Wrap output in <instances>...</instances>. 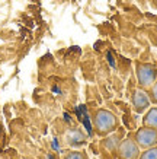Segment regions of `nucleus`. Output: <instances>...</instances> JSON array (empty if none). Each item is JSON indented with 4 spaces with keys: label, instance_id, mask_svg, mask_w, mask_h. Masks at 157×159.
<instances>
[{
    "label": "nucleus",
    "instance_id": "nucleus-1",
    "mask_svg": "<svg viewBox=\"0 0 157 159\" xmlns=\"http://www.w3.org/2000/svg\"><path fill=\"white\" fill-rule=\"evenodd\" d=\"M92 123H93V130L99 137H106L108 134L116 131L119 127V118L106 108H98L93 112Z\"/></svg>",
    "mask_w": 157,
    "mask_h": 159
},
{
    "label": "nucleus",
    "instance_id": "nucleus-2",
    "mask_svg": "<svg viewBox=\"0 0 157 159\" xmlns=\"http://www.w3.org/2000/svg\"><path fill=\"white\" fill-rule=\"evenodd\" d=\"M135 76H137V85L140 89L148 91L153 86V83L157 80V67L151 63L135 61Z\"/></svg>",
    "mask_w": 157,
    "mask_h": 159
},
{
    "label": "nucleus",
    "instance_id": "nucleus-3",
    "mask_svg": "<svg viewBox=\"0 0 157 159\" xmlns=\"http://www.w3.org/2000/svg\"><path fill=\"white\" fill-rule=\"evenodd\" d=\"M140 153L141 149L134 139V134L129 133L127 137L119 142V146L116 149V159H138Z\"/></svg>",
    "mask_w": 157,
    "mask_h": 159
},
{
    "label": "nucleus",
    "instance_id": "nucleus-4",
    "mask_svg": "<svg viewBox=\"0 0 157 159\" xmlns=\"http://www.w3.org/2000/svg\"><path fill=\"white\" fill-rule=\"evenodd\" d=\"M133 134H134L135 142H137V145L140 146L141 150L157 145V129L141 125V127H140L135 133H133Z\"/></svg>",
    "mask_w": 157,
    "mask_h": 159
},
{
    "label": "nucleus",
    "instance_id": "nucleus-5",
    "mask_svg": "<svg viewBox=\"0 0 157 159\" xmlns=\"http://www.w3.org/2000/svg\"><path fill=\"white\" fill-rule=\"evenodd\" d=\"M131 105H133V110L137 114H144L151 105L150 98L147 95V91H143L140 88L135 89L133 92V95H131Z\"/></svg>",
    "mask_w": 157,
    "mask_h": 159
},
{
    "label": "nucleus",
    "instance_id": "nucleus-6",
    "mask_svg": "<svg viewBox=\"0 0 157 159\" xmlns=\"http://www.w3.org/2000/svg\"><path fill=\"white\" fill-rule=\"evenodd\" d=\"M121 140H122V139L119 137L118 133H115V134H112V133H111V134L106 136V139L100 143V146H102V148H105L108 152H112V150H114V152H116V149H118L119 142H121Z\"/></svg>",
    "mask_w": 157,
    "mask_h": 159
},
{
    "label": "nucleus",
    "instance_id": "nucleus-7",
    "mask_svg": "<svg viewBox=\"0 0 157 159\" xmlns=\"http://www.w3.org/2000/svg\"><path fill=\"white\" fill-rule=\"evenodd\" d=\"M143 125L157 129V107H150L143 117Z\"/></svg>",
    "mask_w": 157,
    "mask_h": 159
},
{
    "label": "nucleus",
    "instance_id": "nucleus-8",
    "mask_svg": "<svg viewBox=\"0 0 157 159\" xmlns=\"http://www.w3.org/2000/svg\"><path fill=\"white\" fill-rule=\"evenodd\" d=\"M67 140H68V145L70 146H83L85 145V136L80 130H73L68 133L67 136Z\"/></svg>",
    "mask_w": 157,
    "mask_h": 159
},
{
    "label": "nucleus",
    "instance_id": "nucleus-9",
    "mask_svg": "<svg viewBox=\"0 0 157 159\" xmlns=\"http://www.w3.org/2000/svg\"><path fill=\"white\" fill-rule=\"evenodd\" d=\"M63 159H89V155L85 150H70L64 153Z\"/></svg>",
    "mask_w": 157,
    "mask_h": 159
},
{
    "label": "nucleus",
    "instance_id": "nucleus-10",
    "mask_svg": "<svg viewBox=\"0 0 157 159\" xmlns=\"http://www.w3.org/2000/svg\"><path fill=\"white\" fill-rule=\"evenodd\" d=\"M138 159H157V145L141 150Z\"/></svg>",
    "mask_w": 157,
    "mask_h": 159
},
{
    "label": "nucleus",
    "instance_id": "nucleus-11",
    "mask_svg": "<svg viewBox=\"0 0 157 159\" xmlns=\"http://www.w3.org/2000/svg\"><path fill=\"white\" fill-rule=\"evenodd\" d=\"M147 95H148V98H150V102L154 104V105H157V80L153 83V86L147 91Z\"/></svg>",
    "mask_w": 157,
    "mask_h": 159
}]
</instances>
